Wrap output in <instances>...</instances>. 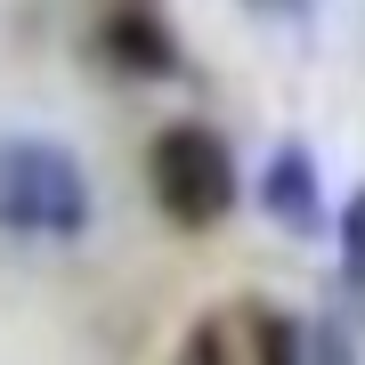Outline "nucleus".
Returning a JSON list of instances; mask_svg holds the SVG:
<instances>
[{
    "mask_svg": "<svg viewBox=\"0 0 365 365\" xmlns=\"http://www.w3.org/2000/svg\"><path fill=\"white\" fill-rule=\"evenodd\" d=\"M106 66H122V73H170V41L155 16H106Z\"/></svg>",
    "mask_w": 365,
    "mask_h": 365,
    "instance_id": "20e7f679",
    "label": "nucleus"
},
{
    "mask_svg": "<svg viewBox=\"0 0 365 365\" xmlns=\"http://www.w3.org/2000/svg\"><path fill=\"white\" fill-rule=\"evenodd\" d=\"M146 179H155V203L179 227H220L235 211V195H244L227 138L203 130V122H170V130L155 138V155H146Z\"/></svg>",
    "mask_w": 365,
    "mask_h": 365,
    "instance_id": "f03ea898",
    "label": "nucleus"
},
{
    "mask_svg": "<svg viewBox=\"0 0 365 365\" xmlns=\"http://www.w3.org/2000/svg\"><path fill=\"white\" fill-rule=\"evenodd\" d=\"M260 365H341V333L292 325V317H260Z\"/></svg>",
    "mask_w": 365,
    "mask_h": 365,
    "instance_id": "39448f33",
    "label": "nucleus"
},
{
    "mask_svg": "<svg viewBox=\"0 0 365 365\" xmlns=\"http://www.w3.org/2000/svg\"><path fill=\"white\" fill-rule=\"evenodd\" d=\"M179 365H227V341H220V325H195L179 341Z\"/></svg>",
    "mask_w": 365,
    "mask_h": 365,
    "instance_id": "0eeeda50",
    "label": "nucleus"
},
{
    "mask_svg": "<svg viewBox=\"0 0 365 365\" xmlns=\"http://www.w3.org/2000/svg\"><path fill=\"white\" fill-rule=\"evenodd\" d=\"M341 284H365V195L341 203Z\"/></svg>",
    "mask_w": 365,
    "mask_h": 365,
    "instance_id": "423d86ee",
    "label": "nucleus"
},
{
    "mask_svg": "<svg viewBox=\"0 0 365 365\" xmlns=\"http://www.w3.org/2000/svg\"><path fill=\"white\" fill-rule=\"evenodd\" d=\"M90 227V179L57 138H0V235L73 244Z\"/></svg>",
    "mask_w": 365,
    "mask_h": 365,
    "instance_id": "f257e3e1",
    "label": "nucleus"
},
{
    "mask_svg": "<svg viewBox=\"0 0 365 365\" xmlns=\"http://www.w3.org/2000/svg\"><path fill=\"white\" fill-rule=\"evenodd\" d=\"M244 9H260V16H284V9H300V0H244Z\"/></svg>",
    "mask_w": 365,
    "mask_h": 365,
    "instance_id": "6e6552de",
    "label": "nucleus"
},
{
    "mask_svg": "<svg viewBox=\"0 0 365 365\" xmlns=\"http://www.w3.org/2000/svg\"><path fill=\"white\" fill-rule=\"evenodd\" d=\"M260 203H268V220L284 235H309L317 227V155H309V146H276V163L260 179Z\"/></svg>",
    "mask_w": 365,
    "mask_h": 365,
    "instance_id": "7ed1b4c3",
    "label": "nucleus"
}]
</instances>
